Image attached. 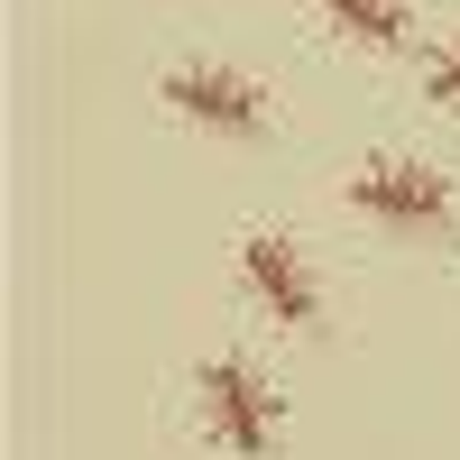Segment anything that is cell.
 <instances>
[{"mask_svg": "<svg viewBox=\"0 0 460 460\" xmlns=\"http://www.w3.org/2000/svg\"><path fill=\"white\" fill-rule=\"evenodd\" d=\"M194 396H203V433L230 460H267L277 451V387H267L249 359H203Z\"/></svg>", "mask_w": 460, "mask_h": 460, "instance_id": "6da1fadb", "label": "cell"}, {"mask_svg": "<svg viewBox=\"0 0 460 460\" xmlns=\"http://www.w3.org/2000/svg\"><path fill=\"white\" fill-rule=\"evenodd\" d=\"M166 111L175 120H194L212 138H258L277 111H267V93L249 84V74H230V65H175L166 74Z\"/></svg>", "mask_w": 460, "mask_h": 460, "instance_id": "7a4b0ae2", "label": "cell"}, {"mask_svg": "<svg viewBox=\"0 0 460 460\" xmlns=\"http://www.w3.org/2000/svg\"><path fill=\"white\" fill-rule=\"evenodd\" d=\"M350 212H368V221H396V230H433V221H451V184H442V166H414V157H368L350 184Z\"/></svg>", "mask_w": 460, "mask_h": 460, "instance_id": "3957f363", "label": "cell"}, {"mask_svg": "<svg viewBox=\"0 0 460 460\" xmlns=\"http://www.w3.org/2000/svg\"><path fill=\"white\" fill-rule=\"evenodd\" d=\"M240 277H249V295L267 304L277 323H323V286H314V267L295 258V240H277V230H249L240 240Z\"/></svg>", "mask_w": 460, "mask_h": 460, "instance_id": "277c9868", "label": "cell"}, {"mask_svg": "<svg viewBox=\"0 0 460 460\" xmlns=\"http://www.w3.org/2000/svg\"><path fill=\"white\" fill-rule=\"evenodd\" d=\"M314 10H323V28L341 37V47H368V56H396L414 37L405 0H314Z\"/></svg>", "mask_w": 460, "mask_h": 460, "instance_id": "5b68a950", "label": "cell"}, {"mask_svg": "<svg viewBox=\"0 0 460 460\" xmlns=\"http://www.w3.org/2000/svg\"><path fill=\"white\" fill-rule=\"evenodd\" d=\"M424 93H433L442 111H460V37H451V47L433 56V74H424Z\"/></svg>", "mask_w": 460, "mask_h": 460, "instance_id": "8992f818", "label": "cell"}]
</instances>
